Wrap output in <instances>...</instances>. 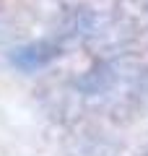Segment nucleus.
<instances>
[{
    "instance_id": "nucleus-1",
    "label": "nucleus",
    "mask_w": 148,
    "mask_h": 156,
    "mask_svg": "<svg viewBox=\"0 0 148 156\" xmlns=\"http://www.w3.org/2000/svg\"><path fill=\"white\" fill-rule=\"evenodd\" d=\"M55 57V50L44 42H37V44H26V47H16L11 52V62L23 73H31L37 68L47 65L49 60Z\"/></svg>"
}]
</instances>
